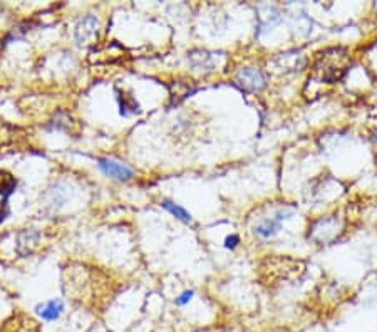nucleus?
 Instances as JSON below:
<instances>
[{"label":"nucleus","instance_id":"nucleus-1","mask_svg":"<svg viewBox=\"0 0 377 332\" xmlns=\"http://www.w3.org/2000/svg\"><path fill=\"white\" fill-rule=\"evenodd\" d=\"M294 217V210H286V208H280V210L275 211L274 217H268L260 220L255 225V235L262 240H270L274 238L280 230H282V223L286 220Z\"/></svg>","mask_w":377,"mask_h":332},{"label":"nucleus","instance_id":"nucleus-2","mask_svg":"<svg viewBox=\"0 0 377 332\" xmlns=\"http://www.w3.org/2000/svg\"><path fill=\"white\" fill-rule=\"evenodd\" d=\"M98 34H99V19L96 17V15L92 14L84 15V17L79 19L78 24H76L74 37L79 46H87V44H91L96 37H98Z\"/></svg>","mask_w":377,"mask_h":332},{"label":"nucleus","instance_id":"nucleus-3","mask_svg":"<svg viewBox=\"0 0 377 332\" xmlns=\"http://www.w3.org/2000/svg\"><path fill=\"white\" fill-rule=\"evenodd\" d=\"M98 166L99 170L106 175V177L119 180V182H128V180L133 178L134 175L133 168L128 166L126 163L118 161V159H112V158H99Z\"/></svg>","mask_w":377,"mask_h":332},{"label":"nucleus","instance_id":"nucleus-4","mask_svg":"<svg viewBox=\"0 0 377 332\" xmlns=\"http://www.w3.org/2000/svg\"><path fill=\"white\" fill-rule=\"evenodd\" d=\"M235 81L240 87H243L245 91H252V93L263 89L267 84L265 76L262 74V71L255 69V67H245V69H242L236 74Z\"/></svg>","mask_w":377,"mask_h":332},{"label":"nucleus","instance_id":"nucleus-5","mask_svg":"<svg viewBox=\"0 0 377 332\" xmlns=\"http://www.w3.org/2000/svg\"><path fill=\"white\" fill-rule=\"evenodd\" d=\"M64 311H66V304H64L62 299H49V301L37 304L34 307L35 315L44 322L59 321Z\"/></svg>","mask_w":377,"mask_h":332},{"label":"nucleus","instance_id":"nucleus-6","mask_svg":"<svg viewBox=\"0 0 377 332\" xmlns=\"http://www.w3.org/2000/svg\"><path fill=\"white\" fill-rule=\"evenodd\" d=\"M188 61L200 71H215L218 54L208 51H195L191 54H188Z\"/></svg>","mask_w":377,"mask_h":332},{"label":"nucleus","instance_id":"nucleus-7","mask_svg":"<svg viewBox=\"0 0 377 332\" xmlns=\"http://www.w3.org/2000/svg\"><path fill=\"white\" fill-rule=\"evenodd\" d=\"M17 188V180H15L14 175H10L9 171L0 170V195L3 198H9L12 193Z\"/></svg>","mask_w":377,"mask_h":332},{"label":"nucleus","instance_id":"nucleus-8","mask_svg":"<svg viewBox=\"0 0 377 332\" xmlns=\"http://www.w3.org/2000/svg\"><path fill=\"white\" fill-rule=\"evenodd\" d=\"M161 207L164 208V210L170 211L173 217H176L178 220H182V222L184 223H191L193 222V217H191V213L188 210H184L183 207H179L178 203L171 202V200H164V202L161 203Z\"/></svg>","mask_w":377,"mask_h":332},{"label":"nucleus","instance_id":"nucleus-9","mask_svg":"<svg viewBox=\"0 0 377 332\" xmlns=\"http://www.w3.org/2000/svg\"><path fill=\"white\" fill-rule=\"evenodd\" d=\"M119 107H121L123 116L134 114L139 111V104L136 103V99L133 98V96H126V94L119 96Z\"/></svg>","mask_w":377,"mask_h":332},{"label":"nucleus","instance_id":"nucleus-10","mask_svg":"<svg viewBox=\"0 0 377 332\" xmlns=\"http://www.w3.org/2000/svg\"><path fill=\"white\" fill-rule=\"evenodd\" d=\"M193 297H195V290H190V289L183 290L182 294H179L178 297L175 299V304L178 307H184V306H188V304L191 302V299H193Z\"/></svg>","mask_w":377,"mask_h":332},{"label":"nucleus","instance_id":"nucleus-11","mask_svg":"<svg viewBox=\"0 0 377 332\" xmlns=\"http://www.w3.org/2000/svg\"><path fill=\"white\" fill-rule=\"evenodd\" d=\"M238 243H240V237H238V235L231 234V235H228L227 238H225L223 247H225V249H227V250H235L236 247H238Z\"/></svg>","mask_w":377,"mask_h":332},{"label":"nucleus","instance_id":"nucleus-12","mask_svg":"<svg viewBox=\"0 0 377 332\" xmlns=\"http://www.w3.org/2000/svg\"><path fill=\"white\" fill-rule=\"evenodd\" d=\"M376 332H377V331H376Z\"/></svg>","mask_w":377,"mask_h":332}]
</instances>
